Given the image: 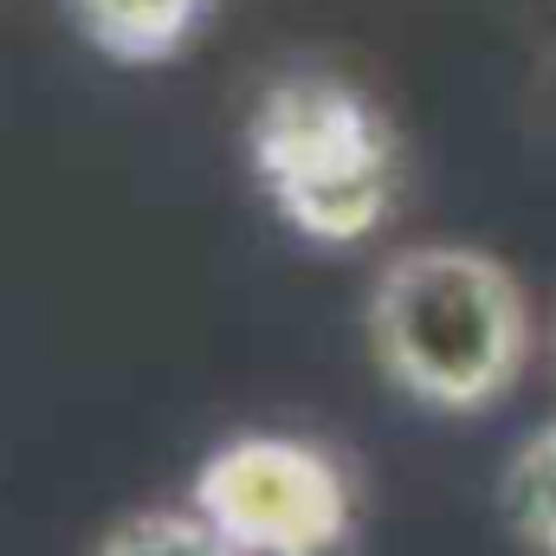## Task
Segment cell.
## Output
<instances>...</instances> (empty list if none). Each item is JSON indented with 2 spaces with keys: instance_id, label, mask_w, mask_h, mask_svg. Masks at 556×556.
<instances>
[{
  "instance_id": "obj_1",
  "label": "cell",
  "mask_w": 556,
  "mask_h": 556,
  "mask_svg": "<svg viewBox=\"0 0 556 556\" xmlns=\"http://www.w3.org/2000/svg\"><path fill=\"white\" fill-rule=\"evenodd\" d=\"M369 343L415 402L479 415L518 382L531 356V311L492 253L408 247L369 291Z\"/></svg>"
},
{
  "instance_id": "obj_2",
  "label": "cell",
  "mask_w": 556,
  "mask_h": 556,
  "mask_svg": "<svg viewBox=\"0 0 556 556\" xmlns=\"http://www.w3.org/2000/svg\"><path fill=\"white\" fill-rule=\"evenodd\" d=\"M253 175L298 233L350 247L389 220L402 149L389 117L356 85L330 72H298L278 78L253 117Z\"/></svg>"
},
{
  "instance_id": "obj_3",
  "label": "cell",
  "mask_w": 556,
  "mask_h": 556,
  "mask_svg": "<svg viewBox=\"0 0 556 556\" xmlns=\"http://www.w3.org/2000/svg\"><path fill=\"white\" fill-rule=\"evenodd\" d=\"M194 518L233 556H330L356 498L343 466L304 440H233L201 466Z\"/></svg>"
},
{
  "instance_id": "obj_4",
  "label": "cell",
  "mask_w": 556,
  "mask_h": 556,
  "mask_svg": "<svg viewBox=\"0 0 556 556\" xmlns=\"http://www.w3.org/2000/svg\"><path fill=\"white\" fill-rule=\"evenodd\" d=\"M72 13L111 59H162L188 39L201 0H72Z\"/></svg>"
},
{
  "instance_id": "obj_5",
  "label": "cell",
  "mask_w": 556,
  "mask_h": 556,
  "mask_svg": "<svg viewBox=\"0 0 556 556\" xmlns=\"http://www.w3.org/2000/svg\"><path fill=\"white\" fill-rule=\"evenodd\" d=\"M505 511L531 551L556 556V420L525 440V453L505 472Z\"/></svg>"
},
{
  "instance_id": "obj_6",
  "label": "cell",
  "mask_w": 556,
  "mask_h": 556,
  "mask_svg": "<svg viewBox=\"0 0 556 556\" xmlns=\"http://www.w3.org/2000/svg\"><path fill=\"white\" fill-rule=\"evenodd\" d=\"M98 556H233L194 511H149L104 538Z\"/></svg>"
}]
</instances>
